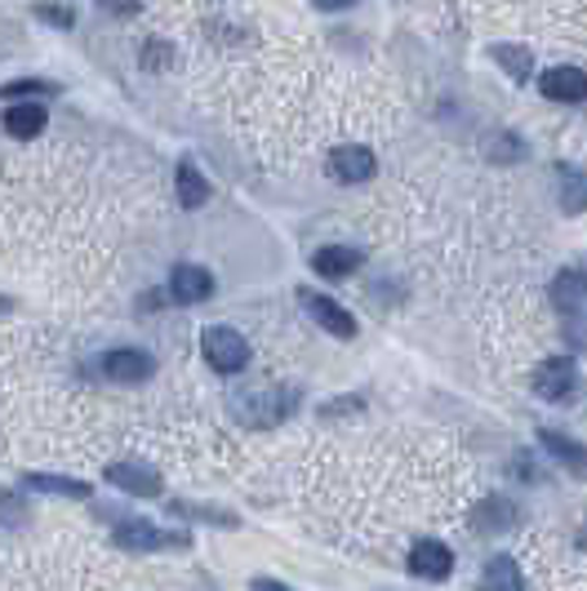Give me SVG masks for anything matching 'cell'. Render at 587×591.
<instances>
[{
  "label": "cell",
  "mask_w": 587,
  "mask_h": 591,
  "mask_svg": "<svg viewBox=\"0 0 587 591\" xmlns=\"http://www.w3.org/2000/svg\"><path fill=\"white\" fill-rule=\"evenodd\" d=\"M200 351H205V361L218 374H241L250 365V342H246V333H237L231 325H209L200 333Z\"/></svg>",
  "instance_id": "cell-1"
},
{
  "label": "cell",
  "mask_w": 587,
  "mask_h": 591,
  "mask_svg": "<svg viewBox=\"0 0 587 591\" xmlns=\"http://www.w3.org/2000/svg\"><path fill=\"white\" fill-rule=\"evenodd\" d=\"M116 547L121 551H187L192 547V538L187 534H178V529H156L152 521H126V525H116Z\"/></svg>",
  "instance_id": "cell-2"
},
{
  "label": "cell",
  "mask_w": 587,
  "mask_h": 591,
  "mask_svg": "<svg viewBox=\"0 0 587 591\" xmlns=\"http://www.w3.org/2000/svg\"><path fill=\"white\" fill-rule=\"evenodd\" d=\"M298 303H303V311H307L325 333H334V338H357V316H351L343 303H334V298H325V294H316V289H298Z\"/></svg>",
  "instance_id": "cell-3"
},
{
  "label": "cell",
  "mask_w": 587,
  "mask_h": 591,
  "mask_svg": "<svg viewBox=\"0 0 587 591\" xmlns=\"http://www.w3.org/2000/svg\"><path fill=\"white\" fill-rule=\"evenodd\" d=\"M102 374L116 379V383H148L156 374V361L152 351H139V347H116L102 357Z\"/></svg>",
  "instance_id": "cell-4"
},
{
  "label": "cell",
  "mask_w": 587,
  "mask_h": 591,
  "mask_svg": "<svg viewBox=\"0 0 587 591\" xmlns=\"http://www.w3.org/2000/svg\"><path fill=\"white\" fill-rule=\"evenodd\" d=\"M574 387H578V365L569 357H552V361H543L534 370V392L543 401H569Z\"/></svg>",
  "instance_id": "cell-5"
},
{
  "label": "cell",
  "mask_w": 587,
  "mask_h": 591,
  "mask_svg": "<svg viewBox=\"0 0 587 591\" xmlns=\"http://www.w3.org/2000/svg\"><path fill=\"white\" fill-rule=\"evenodd\" d=\"M102 481H111L116 490H126V494H139V499H156L165 485H161V477L148 467V462H111L107 471H102Z\"/></svg>",
  "instance_id": "cell-6"
},
{
  "label": "cell",
  "mask_w": 587,
  "mask_h": 591,
  "mask_svg": "<svg viewBox=\"0 0 587 591\" xmlns=\"http://www.w3.org/2000/svg\"><path fill=\"white\" fill-rule=\"evenodd\" d=\"M410 573L414 578H427V582H445L454 573V551L441 538H423L410 551Z\"/></svg>",
  "instance_id": "cell-7"
},
{
  "label": "cell",
  "mask_w": 587,
  "mask_h": 591,
  "mask_svg": "<svg viewBox=\"0 0 587 591\" xmlns=\"http://www.w3.org/2000/svg\"><path fill=\"white\" fill-rule=\"evenodd\" d=\"M374 169H379L374 152H370V147H357V143L334 147V156H329V174H334L338 183H370Z\"/></svg>",
  "instance_id": "cell-8"
},
{
  "label": "cell",
  "mask_w": 587,
  "mask_h": 591,
  "mask_svg": "<svg viewBox=\"0 0 587 591\" xmlns=\"http://www.w3.org/2000/svg\"><path fill=\"white\" fill-rule=\"evenodd\" d=\"M209 294H214V276H209L205 267H196V263H178V267L170 272V298H174V303L196 307V303H205Z\"/></svg>",
  "instance_id": "cell-9"
},
{
  "label": "cell",
  "mask_w": 587,
  "mask_h": 591,
  "mask_svg": "<svg viewBox=\"0 0 587 591\" xmlns=\"http://www.w3.org/2000/svg\"><path fill=\"white\" fill-rule=\"evenodd\" d=\"M539 89L552 102H587V72L583 67H547L539 76Z\"/></svg>",
  "instance_id": "cell-10"
},
{
  "label": "cell",
  "mask_w": 587,
  "mask_h": 591,
  "mask_svg": "<svg viewBox=\"0 0 587 591\" xmlns=\"http://www.w3.org/2000/svg\"><path fill=\"white\" fill-rule=\"evenodd\" d=\"M539 445L569 471V477H587V449H583L574 436H565V431H556V427H543V431H539Z\"/></svg>",
  "instance_id": "cell-11"
},
{
  "label": "cell",
  "mask_w": 587,
  "mask_h": 591,
  "mask_svg": "<svg viewBox=\"0 0 587 591\" xmlns=\"http://www.w3.org/2000/svg\"><path fill=\"white\" fill-rule=\"evenodd\" d=\"M552 303L561 316H574L587 307V267H565L556 281H552Z\"/></svg>",
  "instance_id": "cell-12"
},
{
  "label": "cell",
  "mask_w": 587,
  "mask_h": 591,
  "mask_svg": "<svg viewBox=\"0 0 587 591\" xmlns=\"http://www.w3.org/2000/svg\"><path fill=\"white\" fill-rule=\"evenodd\" d=\"M312 267L325 281H343V276H351V272L361 267V250H351V245H325V250L312 254Z\"/></svg>",
  "instance_id": "cell-13"
},
{
  "label": "cell",
  "mask_w": 587,
  "mask_h": 591,
  "mask_svg": "<svg viewBox=\"0 0 587 591\" xmlns=\"http://www.w3.org/2000/svg\"><path fill=\"white\" fill-rule=\"evenodd\" d=\"M45 121H50V111H45L41 102H14V107L6 111L10 139H36V134L45 130Z\"/></svg>",
  "instance_id": "cell-14"
},
{
  "label": "cell",
  "mask_w": 587,
  "mask_h": 591,
  "mask_svg": "<svg viewBox=\"0 0 587 591\" xmlns=\"http://www.w3.org/2000/svg\"><path fill=\"white\" fill-rule=\"evenodd\" d=\"M481 591H525L521 565H517L508 551H499V556L486 565V573H481Z\"/></svg>",
  "instance_id": "cell-15"
},
{
  "label": "cell",
  "mask_w": 587,
  "mask_h": 591,
  "mask_svg": "<svg viewBox=\"0 0 587 591\" xmlns=\"http://www.w3.org/2000/svg\"><path fill=\"white\" fill-rule=\"evenodd\" d=\"M23 485H28V490H36V494H54V499H89V485H85V481L50 477V471H28Z\"/></svg>",
  "instance_id": "cell-16"
},
{
  "label": "cell",
  "mask_w": 587,
  "mask_h": 591,
  "mask_svg": "<svg viewBox=\"0 0 587 591\" xmlns=\"http://www.w3.org/2000/svg\"><path fill=\"white\" fill-rule=\"evenodd\" d=\"M178 200H183V209H200L209 200V183L200 178V169L192 161L178 165Z\"/></svg>",
  "instance_id": "cell-17"
},
{
  "label": "cell",
  "mask_w": 587,
  "mask_h": 591,
  "mask_svg": "<svg viewBox=\"0 0 587 591\" xmlns=\"http://www.w3.org/2000/svg\"><path fill=\"white\" fill-rule=\"evenodd\" d=\"M494 63H499L512 80H530V72H534L530 50H521V45H499V50H494Z\"/></svg>",
  "instance_id": "cell-18"
},
{
  "label": "cell",
  "mask_w": 587,
  "mask_h": 591,
  "mask_svg": "<svg viewBox=\"0 0 587 591\" xmlns=\"http://www.w3.org/2000/svg\"><path fill=\"white\" fill-rule=\"evenodd\" d=\"M561 209L565 214H583L587 209V178L583 174H574V169H561Z\"/></svg>",
  "instance_id": "cell-19"
},
{
  "label": "cell",
  "mask_w": 587,
  "mask_h": 591,
  "mask_svg": "<svg viewBox=\"0 0 587 591\" xmlns=\"http://www.w3.org/2000/svg\"><path fill=\"white\" fill-rule=\"evenodd\" d=\"M170 507L196 512L192 521H209V525H222V529H237V516H231V512H222V507H196V503H170Z\"/></svg>",
  "instance_id": "cell-20"
},
{
  "label": "cell",
  "mask_w": 587,
  "mask_h": 591,
  "mask_svg": "<svg viewBox=\"0 0 587 591\" xmlns=\"http://www.w3.org/2000/svg\"><path fill=\"white\" fill-rule=\"evenodd\" d=\"M36 19L50 23V28H58V32H67L76 23V14L72 10H58V6H36Z\"/></svg>",
  "instance_id": "cell-21"
},
{
  "label": "cell",
  "mask_w": 587,
  "mask_h": 591,
  "mask_svg": "<svg viewBox=\"0 0 587 591\" xmlns=\"http://www.w3.org/2000/svg\"><path fill=\"white\" fill-rule=\"evenodd\" d=\"M174 63V54L161 45V36H152V45H148V54H143V67H152V72H165Z\"/></svg>",
  "instance_id": "cell-22"
},
{
  "label": "cell",
  "mask_w": 587,
  "mask_h": 591,
  "mask_svg": "<svg viewBox=\"0 0 587 591\" xmlns=\"http://www.w3.org/2000/svg\"><path fill=\"white\" fill-rule=\"evenodd\" d=\"M0 94H6V98H19V94H50V85H45V80H14V85H6Z\"/></svg>",
  "instance_id": "cell-23"
},
{
  "label": "cell",
  "mask_w": 587,
  "mask_h": 591,
  "mask_svg": "<svg viewBox=\"0 0 587 591\" xmlns=\"http://www.w3.org/2000/svg\"><path fill=\"white\" fill-rule=\"evenodd\" d=\"M0 512H6V516H0V521H6V525H19V521L28 516V512H23V507H19V503H14L10 494H0Z\"/></svg>",
  "instance_id": "cell-24"
},
{
  "label": "cell",
  "mask_w": 587,
  "mask_h": 591,
  "mask_svg": "<svg viewBox=\"0 0 587 591\" xmlns=\"http://www.w3.org/2000/svg\"><path fill=\"white\" fill-rule=\"evenodd\" d=\"M250 591H294V587H285V582H276V578H254Z\"/></svg>",
  "instance_id": "cell-25"
},
{
  "label": "cell",
  "mask_w": 587,
  "mask_h": 591,
  "mask_svg": "<svg viewBox=\"0 0 587 591\" xmlns=\"http://www.w3.org/2000/svg\"><path fill=\"white\" fill-rule=\"evenodd\" d=\"M102 6H107L111 14H134V10H139V0H102Z\"/></svg>",
  "instance_id": "cell-26"
},
{
  "label": "cell",
  "mask_w": 587,
  "mask_h": 591,
  "mask_svg": "<svg viewBox=\"0 0 587 591\" xmlns=\"http://www.w3.org/2000/svg\"><path fill=\"white\" fill-rule=\"evenodd\" d=\"M316 10H347V6H357V0H312Z\"/></svg>",
  "instance_id": "cell-27"
},
{
  "label": "cell",
  "mask_w": 587,
  "mask_h": 591,
  "mask_svg": "<svg viewBox=\"0 0 587 591\" xmlns=\"http://www.w3.org/2000/svg\"><path fill=\"white\" fill-rule=\"evenodd\" d=\"M0 311H10V298H0Z\"/></svg>",
  "instance_id": "cell-28"
}]
</instances>
